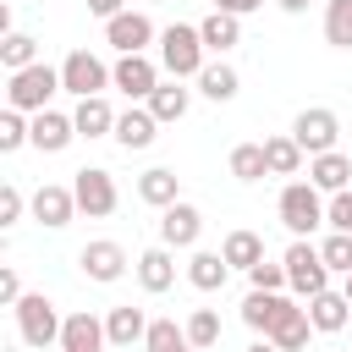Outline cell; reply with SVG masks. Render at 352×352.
Returning <instances> with one entry per match:
<instances>
[{
  "label": "cell",
  "instance_id": "6da1fadb",
  "mask_svg": "<svg viewBox=\"0 0 352 352\" xmlns=\"http://www.w3.org/2000/svg\"><path fill=\"white\" fill-rule=\"evenodd\" d=\"M160 66H165V77H182V82H192L204 66H209V50H204V33H198V22H170V28H160Z\"/></svg>",
  "mask_w": 352,
  "mask_h": 352
},
{
  "label": "cell",
  "instance_id": "7a4b0ae2",
  "mask_svg": "<svg viewBox=\"0 0 352 352\" xmlns=\"http://www.w3.org/2000/svg\"><path fill=\"white\" fill-rule=\"evenodd\" d=\"M280 264H286V292H292V297L308 302V297L330 292V264H324V253H319L314 236H292L286 253H280Z\"/></svg>",
  "mask_w": 352,
  "mask_h": 352
},
{
  "label": "cell",
  "instance_id": "3957f363",
  "mask_svg": "<svg viewBox=\"0 0 352 352\" xmlns=\"http://www.w3.org/2000/svg\"><path fill=\"white\" fill-rule=\"evenodd\" d=\"M55 94H66V88H60V66H50V60H33L22 72H6V104L11 110L38 116V110H50Z\"/></svg>",
  "mask_w": 352,
  "mask_h": 352
},
{
  "label": "cell",
  "instance_id": "277c9868",
  "mask_svg": "<svg viewBox=\"0 0 352 352\" xmlns=\"http://www.w3.org/2000/svg\"><path fill=\"white\" fill-rule=\"evenodd\" d=\"M324 192L314 187V182H286L280 187V198H275V214H280V226L292 231V236H314L319 226H324Z\"/></svg>",
  "mask_w": 352,
  "mask_h": 352
},
{
  "label": "cell",
  "instance_id": "5b68a950",
  "mask_svg": "<svg viewBox=\"0 0 352 352\" xmlns=\"http://www.w3.org/2000/svg\"><path fill=\"white\" fill-rule=\"evenodd\" d=\"M11 314H16V336H22L33 352L60 346V324H66V314H60L44 292H22V302H16Z\"/></svg>",
  "mask_w": 352,
  "mask_h": 352
},
{
  "label": "cell",
  "instance_id": "8992f818",
  "mask_svg": "<svg viewBox=\"0 0 352 352\" xmlns=\"http://www.w3.org/2000/svg\"><path fill=\"white\" fill-rule=\"evenodd\" d=\"M104 44L116 50V55H148V44H160V28H154V16L148 11H116L110 22H104Z\"/></svg>",
  "mask_w": 352,
  "mask_h": 352
},
{
  "label": "cell",
  "instance_id": "52a82bcc",
  "mask_svg": "<svg viewBox=\"0 0 352 352\" xmlns=\"http://www.w3.org/2000/svg\"><path fill=\"white\" fill-rule=\"evenodd\" d=\"M60 88H66L72 99H94V94H104V88H110V60L94 55V50H72V55L60 60Z\"/></svg>",
  "mask_w": 352,
  "mask_h": 352
},
{
  "label": "cell",
  "instance_id": "ba28073f",
  "mask_svg": "<svg viewBox=\"0 0 352 352\" xmlns=\"http://www.w3.org/2000/svg\"><path fill=\"white\" fill-rule=\"evenodd\" d=\"M160 82H165V66L154 55H116V66H110V88L126 94L132 104H143Z\"/></svg>",
  "mask_w": 352,
  "mask_h": 352
},
{
  "label": "cell",
  "instance_id": "9c48e42d",
  "mask_svg": "<svg viewBox=\"0 0 352 352\" xmlns=\"http://www.w3.org/2000/svg\"><path fill=\"white\" fill-rule=\"evenodd\" d=\"M72 192H77V214H88V220H104V214H116V204H121L116 176H110L104 165H82V170L72 176Z\"/></svg>",
  "mask_w": 352,
  "mask_h": 352
},
{
  "label": "cell",
  "instance_id": "30bf717a",
  "mask_svg": "<svg viewBox=\"0 0 352 352\" xmlns=\"http://www.w3.org/2000/svg\"><path fill=\"white\" fill-rule=\"evenodd\" d=\"M292 138L302 143V154H308V160H314V154H330V148L341 143V116H336L330 104H308V110H297Z\"/></svg>",
  "mask_w": 352,
  "mask_h": 352
},
{
  "label": "cell",
  "instance_id": "8fae6325",
  "mask_svg": "<svg viewBox=\"0 0 352 352\" xmlns=\"http://www.w3.org/2000/svg\"><path fill=\"white\" fill-rule=\"evenodd\" d=\"M132 264H138V258H126V248H121V242H110V236L82 242V253H77V270H82L88 280H99V286H116Z\"/></svg>",
  "mask_w": 352,
  "mask_h": 352
},
{
  "label": "cell",
  "instance_id": "7c38bea8",
  "mask_svg": "<svg viewBox=\"0 0 352 352\" xmlns=\"http://www.w3.org/2000/svg\"><path fill=\"white\" fill-rule=\"evenodd\" d=\"M28 209H33V220H38V226L60 231V226H72V220H77V192H72L66 182H44V187H33Z\"/></svg>",
  "mask_w": 352,
  "mask_h": 352
},
{
  "label": "cell",
  "instance_id": "4fadbf2b",
  "mask_svg": "<svg viewBox=\"0 0 352 352\" xmlns=\"http://www.w3.org/2000/svg\"><path fill=\"white\" fill-rule=\"evenodd\" d=\"M198 236H204V209L198 204H187V198H176L170 209H160V242L165 248H198Z\"/></svg>",
  "mask_w": 352,
  "mask_h": 352
},
{
  "label": "cell",
  "instance_id": "5bb4252c",
  "mask_svg": "<svg viewBox=\"0 0 352 352\" xmlns=\"http://www.w3.org/2000/svg\"><path fill=\"white\" fill-rule=\"evenodd\" d=\"M110 138H116L126 154H143V148L160 138V121H154V110H148V104H126V110L116 116V132H110Z\"/></svg>",
  "mask_w": 352,
  "mask_h": 352
},
{
  "label": "cell",
  "instance_id": "9a60e30c",
  "mask_svg": "<svg viewBox=\"0 0 352 352\" xmlns=\"http://www.w3.org/2000/svg\"><path fill=\"white\" fill-rule=\"evenodd\" d=\"M132 275H138V286L154 292V297L170 292V286H176V248H165V242H160V248H143L138 264H132Z\"/></svg>",
  "mask_w": 352,
  "mask_h": 352
},
{
  "label": "cell",
  "instance_id": "2e32d148",
  "mask_svg": "<svg viewBox=\"0 0 352 352\" xmlns=\"http://www.w3.org/2000/svg\"><path fill=\"white\" fill-rule=\"evenodd\" d=\"M286 308H292L286 292H253V286H248V297H242V324H248L253 336H270V330L286 319Z\"/></svg>",
  "mask_w": 352,
  "mask_h": 352
},
{
  "label": "cell",
  "instance_id": "e0dca14e",
  "mask_svg": "<svg viewBox=\"0 0 352 352\" xmlns=\"http://www.w3.org/2000/svg\"><path fill=\"white\" fill-rule=\"evenodd\" d=\"M104 346H110V336H104V319H99V314H88V308L66 314V324H60V352H104Z\"/></svg>",
  "mask_w": 352,
  "mask_h": 352
},
{
  "label": "cell",
  "instance_id": "ac0fdd59",
  "mask_svg": "<svg viewBox=\"0 0 352 352\" xmlns=\"http://www.w3.org/2000/svg\"><path fill=\"white\" fill-rule=\"evenodd\" d=\"M72 138H77V121L66 116V110H38L33 116V148L38 154H60V148H72Z\"/></svg>",
  "mask_w": 352,
  "mask_h": 352
},
{
  "label": "cell",
  "instance_id": "d6986e66",
  "mask_svg": "<svg viewBox=\"0 0 352 352\" xmlns=\"http://www.w3.org/2000/svg\"><path fill=\"white\" fill-rule=\"evenodd\" d=\"M308 182L330 198V192H346L352 187V154H341V148H330V154H314L308 160Z\"/></svg>",
  "mask_w": 352,
  "mask_h": 352
},
{
  "label": "cell",
  "instance_id": "ffe728a7",
  "mask_svg": "<svg viewBox=\"0 0 352 352\" xmlns=\"http://www.w3.org/2000/svg\"><path fill=\"white\" fill-rule=\"evenodd\" d=\"M308 319H314V330H319V336H336V330H346V319H352V297L330 286V292L308 297Z\"/></svg>",
  "mask_w": 352,
  "mask_h": 352
},
{
  "label": "cell",
  "instance_id": "44dd1931",
  "mask_svg": "<svg viewBox=\"0 0 352 352\" xmlns=\"http://www.w3.org/2000/svg\"><path fill=\"white\" fill-rule=\"evenodd\" d=\"M192 82H198V94H204V99H214V104H231V99L242 94L236 66H231V60H220V55H214V60H209V66H204Z\"/></svg>",
  "mask_w": 352,
  "mask_h": 352
},
{
  "label": "cell",
  "instance_id": "7402d4cb",
  "mask_svg": "<svg viewBox=\"0 0 352 352\" xmlns=\"http://www.w3.org/2000/svg\"><path fill=\"white\" fill-rule=\"evenodd\" d=\"M143 104L154 110V121H160V126H170V121H182V116H187V104H192V88H187L182 77H165V82H160V88H154Z\"/></svg>",
  "mask_w": 352,
  "mask_h": 352
},
{
  "label": "cell",
  "instance_id": "603a6c76",
  "mask_svg": "<svg viewBox=\"0 0 352 352\" xmlns=\"http://www.w3.org/2000/svg\"><path fill=\"white\" fill-rule=\"evenodd\" d=\"M138 198H143L148 209H170V204L182 198V176H176L170 165H148V170L138 176Z\"/></svg>",
  "mask_w": 352,
  "mask_h": 352
},
{
  "label": "cell",
  "instance_id": "cb8c5ba5",
  "mask_svg": "<svg viewBox=\"0 0 352 352\" xmlns=\"http://www.w3.org/2000/svg\"><path fill=\"white\" fill-rule=\"evenodd\" d=\"M104 336H110V346H138V341L148 336V314L132 308V302H116V308L104 314Z\"/></svg>",
  "mask_w": 352,
  "mask_h": 352
},
{
  "label": "cell",
  "instance_id": "d4e9b609",
  "mask_svg": "<svg viewBox=\"0 0 352 352\" xmlns=\"http://www.w3.org/2000/svg\"><path fill=\"white\" fill-rule=\"evenodd\" d=\"M198 33H204V50H209V55H231V50L242 44V16H231V11H209V16L198 22Z\"/></svg>",
  "mask_w": 352,
  "mask_h": 352
},
{
  "label": "cell",
  "instance_id": "484cf974",
  "mask_svg": "<svg viewBox=\"0 0 352 352\" xmlns=\"http://www.w3.org/2000/svg\"><path fill=\"white\" fill-rule=\"evenodd\" d=\"M116 116H121V110H110V99H104V94L77 99V110H72L77 138H110V132H116Z\"/></svg>",
  "mask_w": 352,
  "mask_h": 352
},
{
  "label": "cell",
  "instance_id": "4316f807",
  "mask_svg": "<svg viewBox=\"0 0 352 352\" xmlns=\"http://www.w3.org/2000/svg\"><path fill=\"white\" fill-rule=\"evenodd\" d=\"M226 280H231V264H226V253L192 248V258H187V286H198V292H220Z\"/></svg>",
  "mask_w": 352,
  "mask_h": 352
},
{
  "label": "cell",
  "instance_id": "83f0119b",
  "mask_svg": "<svg viewBox=\"0 0 352 352\" xmlns=\"http://www.w3.org/2000/svg\"><path fill=\"white\" fill-rule=\"evenodd\" d=\"M314 336H319V330H314V319H308V308H302V302H292V308H286V319L270 330V341H275L280 352H302Z\"/></svg>",
  "mask_w": 352,
  "mask_h": 352
},
{
  "label": "cell",
  "instance_id": "f1b7e54d",
  "mask_svg": "<svg viewBox=\"0 0 352 352\" xmlns=\"http://www.w3.org/2000/svg\"><path fill=\"white\" fill-rule=\"evenodd\" d=\"M264 160H270V176H297V170L308 165V154H302V143H297L292 132L264 138Z\"/></svg>",
  "mask_w": 352,
  "mask_h": 352
},
{
  "label": "cell",
  "instance_id": "f546056e",
  "mask_svg": "<svg viewBox=\"0 0 352 352\" xmlns=\"http://www.w3.org/2000/svg\"><path fill=\"white\" fill-rule=\"evenodd\" d=\"M220 253H226V264H231V270H242V275H248V270L264 258V236H258V231H248V226H236V231H226Z\"/></svg>",
  "mask_w": 352,
  "mask_h": 352
},
{
  "label": "cell",
  "instance_id": "4dcf8cb0",
  "mask_svg": "<svg viewBox=\"0 0 352 352\" xmlns=\"http://www.w3.org/2000/svg\"><path fill=\"white\" fill-rule=\"evenodd\" d=\"M143 352H192V341H187V324H176V319H148Z\"/></svg>",
  "mask_w": 352,
  "mask_h": 352
},
{
  "label": "cell",
  "instance_id": "1f68e13d",
  "mask_svg": "<svg viewBox=\"0 0 352 352\" xmlns=\"http://www.w3.org/2000/svg\"><path fill=\"white\" fill-rule=\"evenodd\" d=\"M33 143V116L28 110H0V154H16V148H28Z\"/></svg>",
  "mask_w": 352,
  "mask_h": 352
},
{
  "label": "cell",
  "instance_id": "d6a6232c",
  "mask_svg": "<svg viewBox=\"0 0 352 352\" xmlns=\"http://www.w3.org/2000/svg\"><path fill=\"white\" fill-rule=\"evenodd\" d=\"M324 44L352 50V0H324Z\"/></svg>",
  "mask_w": 352,
  "mask_h": 352
},
{
  "label": "cell",
  "instance_id": "836d02e7",
  "mask_svg": "<svg viewBox=\"0 0 352 352\" xmlns=\"http://www.w3.org/2000/svg\"><path fill=\"white\" fill-rule=\"evenodd\" d=\"M231 176H236V182H264V176H270L264 143H236V148H231Z\"/></svg>",
  "mask_w": 352,
  "mask_h": 352
},
{
  "label": "cell",
  "instance_id": "e575fe53",
  "mask_svg": "<svg viewBox=\"0 0 352 352\" xmlns=\"http://www.w3.org/2000/svg\"><path fill=\"white\" fill-rule=\"evenodd\" d=\"M182 324H187V341H192V352H209V346H220V314H214V308H192Z\"/></svg>",
  "mask_w": 352,
  "mask_h": 352
},
{
  "label": "cell",
  "instance_id": "d590c367",
  "mask_svg": "<svg viewBox=\"0 0 352 352\" xmlns=\"http://www.w3.org/2000/svg\"><path fill=\"white\" fill-rule=\"evenodd\" d=\"M38 60V38L33 33H6L0 38V66L6 72H22V66H33Z\"/></svg>",
  "mask_w": 352,
  "mask_h": 352
},
{
  "label": "cell",
  "instance_id": "8d00e7d4",
  "mask_svg": "<svg viewBox=\"0 0 352 352\" xmlns=\"http://www.w3.org/2000/svg\"><path fill=\"white\" fill-rule=\"evenodd\" d=\"M319 253H324L330 275H352V231H330V236L319 242Z\"/></svg>",
  "mask_w": 352,
  "mask_h": 352
},
{
  "label": "cell",
  "instance_id": "74e56055",
  "mask_svg": "<svg viewBox=\"0 0 352 352\" xmlns=\"http://www.w3.org/2000/svg\"><path fill=\"white\" fill-rule=\"evenodd\" d=\"M248 286H253V292H286V264H280V258H275V264L258 258V264L248 270Z\"/></svg>",
  "mask_w": 352,
  "mask_h": 352
},
{
  "label": "cell",
  "instance_id": "f35d334b",
  "mask_svg": "<svg viewBox=\"0 0 352 352\" xmlns=\"http://www.w3.org/2000/svg\"><path fill=\"white\" fill-rule=\"evenodd\" d=\"M324 226H330V231H352V187H346V192H330Z\"/></svg>",
  "mask_w": 352,
  "mask_h": 352
},
{
  "label": "cell",
  "instance_id": "ab89813d",
  "mask_svg": "<svg viewBox=\"0 0 352 352\" xmlns=\"http://www.w3.org/2000/svg\"><path fill=\"white\" fill-rule=\"evenodd\" d=\"M22 209H28L22 187H16V182H6V187H0V226H16V220H22Z\"/></svg>",
  "mask_w": 352,
  "mask_h": 352
},
{
  "label": "cell",
  "instance_id": "60d3db41",
  "mask_svg": "<svg viewBox=\"0 0 352 352\" xmlns=\"http://www.w3.org/2000/svg\"><path fill=\"white\" fill-rule=\"evenodd\" d=\"M0 302H6V308H16V302H22V275H16L11 264L0 270Z\"/></svg>",
  "mask_w": 352,
  "mask_h": 352
},
{
  "label": "cell",
  "instance_id": "b9f144b4",
  "mask_svg": "<svg viewBox=\"0 0 352 352\" xmlns=\"http://www.w3.org/2000/svg\"><path fill=\"white\" fill-rule=\"evenodd\" d=\"M88 6V16H99V22H110L116 11H126V0H82Z\"/></svg>",
  "mask_w": 352,
  "mask_h": 352
},
{
  "label": "cell",
  "instance_id": "7bdbcfd3",
  "mask_svg": "<svg viewBox=\"0 0 352 352\" xmlns=\"http://www.w3.org/2000/svg\"><path fill=\"white\" fill-rule=\"evenodd\" d=\"M264 0H214V11H231V16H253Z\"/></svg>",
  "mask_w": 352,
  "mask_h": 352
},
{
  "label": "cell",
  "instance_id": "ee69618b",
  "mask_svg": "<svg viewBox=\"0 0 352 352\" xmlns=\"http://www.w3.org/2000/svg\"><path fill=\"white\" fill-rule=\"evenodd\" d=\"M275 6H280V11H286V16H302V11H308V6H314V0H275Z\"/></svg>",
  "mask_w": 352,
  "mask_h": 352
},
{
  "label": "cell",
  "instance_id": "f6af8a7d",
  "mask_svg": "<svg viewBox=\"0 0 352 352\" xmlns=\"http://www.w3.org/2000/svg\"><path fill=\"white\" fill-rule=\"evenodd\" d=\"M248 352H280V346H275V341H270V336H258V341H253V346H248Z\"/></svg>",
  "mask_w": 352,
  "mask_h": 352
},
{
  "label": "cell",
  "instance_id": "bcb514c9",
  "mask_svg": "<svg viewBox=\"0 0 352 352\" xmlns=\"http://www.w3.org/2000/svg\"><path fill=\"white\" fill-rule=\"evenodd\" d=\"M341 292H346V297H352V275H341Z\"/></svg>",
  "mask_w": 352,
  "mask_h": 352
},
{
  "label": "cell",
  "instance_id": "7dc6e473",
  "mask_svg": "<svg viewBox=\"0 0 352 352\" xmlns=\"http://www.w3.org/2000/svg\"><path fill=\"white\" fill-rule=\"evenodd\" d=\"M148 6H160V0H148Z\"/></svg>",
  "mask_w": 352,
  "mask_h": 352
}]
</instances>
